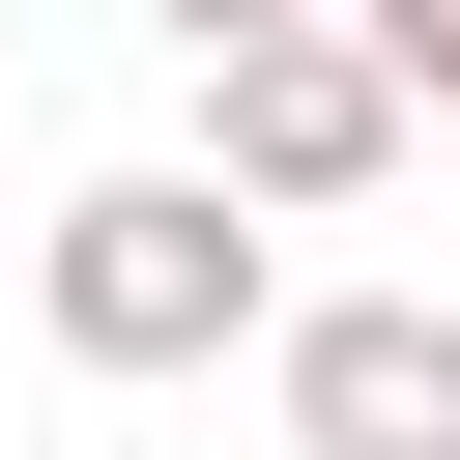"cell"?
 I'll return each mask as SVG.
<instances>
[{
	"label": "cell",
	"mask_w": 460,
	"mask_h": 460,
	"mask_svg": "<svg viewBox=\"0 0 460 460\" xmlns=\"http://www.w3.org/2000/svg\"><path fill=\"white\" fill-rule=\"evenodd\" d=\"M259 316H288V230H230L201 172H86V201L29 230V345L115 374V402H144V374H230Z\"/></svg>",
	"instance_id": "obj_1"
},
{
	"label": "cell",
	"mask_w": 460,
	"mask_h": 460,
	"mask_svg": "<svg viewBox=\"0 0 460 460\" xmlns=\"http://www.w3.org/2000/svg\"><path fill=\"white\" fill-rule=\"evenodd\" d=\"M172 172H201L230 230H345V201L402 172V86H374V58H345V0H316V29L201 58V144H172Z\"/></svg>",
	"instance_id": "obj_2"
},
{
	"label": "cell",
	"mask_w": 460,
	"mask_h": 460,
	"mask_svg": "<svg viewBox=\"0 0 460 460\" xmlns=\"http://www.w3.org/2000/svg\"><path fill=\"white\" fill-rule=\"evenodd\" d=\"M259 402H288V460H460V288H288Z\"/></svg>",
	"instance_id": "obj_3"
},
{
	"label": "cell",
	"mask_w": 460,
	"mask_h": 460,
	"mask_svg": "<svg viewBox=\"0 0 460 460\" xmlns=\"http://www.w3.org/2000/svg\"><path fill=\"white\" fill-rule=\"evenodd\" d=\"M345 58L402 86V144H460V0H345Z\"/></svg>",
	"instance_id": "obj_4"
},
{
	"label": "cell",
	"mask_w": 460,
	"mask_h": 460,
	"mask_svg": "<svg viewBox=\"0 0 460 460\" xmlns=\"http://www.w3.org/2000/svg\"><path fill=\"white\" fill-rule=\"evenodd\" d=\"M144 29H172V58H259V29H316V0H144Z\"/></svg>",
	"instance_id": "obj_5"
}]
</instances>
